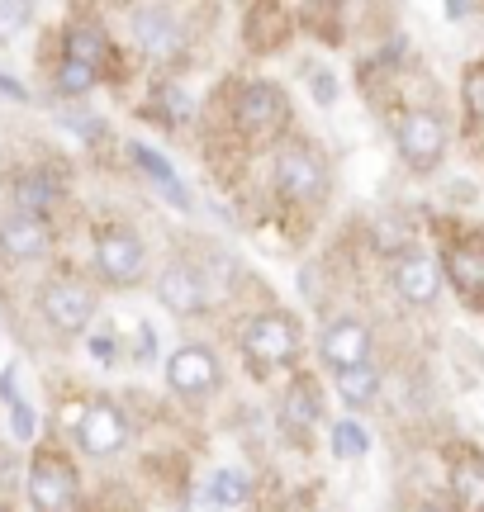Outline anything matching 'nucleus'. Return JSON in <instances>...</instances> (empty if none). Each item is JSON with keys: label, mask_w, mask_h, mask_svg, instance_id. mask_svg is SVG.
I'll use <instances>...</instances> for the list:
<instances>
[{"label": "nucleus", "mask_w": 484, "mask_h": 512, "mask_svg": "<svg viewBox=\"0 0 484 512\" xmlns=\"http://www.w3.org/2000/svg\"><path fill=\"white\" fill-rule=\"evenodd\" d=\"M242 356L257 370H276L290 366L299 356V328L290 313H257L247 328H242Z\"/></svg>", "instance_id": "nucleus-1"}, {"label": "nucleus", "mask_w": 484, "mask_h": 512, "mask_svg": "<svg viewBox=\"0 0 484 512\" xmlns=\"http://www.w3.org/2000/svg\"><path fill=\"white\" fill-rule=\"evenodd\" d=\"M276 185H280V195H290V200L318 204L328 195V166H323V157H318L314 147L285 143L276 152Z\"/></svg>", "instance_id": "nucleus-2"}, {"label": "nucleus", "mask_w": 484, "mask_h": 512, "mask_svg": "<svg viewBox=\"0 0 484 512\" xmlns=\"http://www.w3.org/2000/svg\"><path fill=\"white\" fill-rule=\"evenodd\" d=\"M95 266H100V275H105L110 285H138L143 271H148V252H143V242H138L133 228L110 223V228H100V238H95Z\"/></svg>", "instance_id": "nucleus-3"}, {"label": "nucleus", "mask_w": 484, "mask_h": 512, "mask_svg": "<svg viewBox=\"0 0 484 512\" xmlns=\"http://www.w3.org/2000/svg\"><path fill=\"white\" fill-rule=\"evenodd\" d=\"M38 304L48 313V323H53L57 332H67V337L86 332L95 318V294H91V285H81V280H48V285L38 290Z\"/></svg>", "instance_id": "nucleus-4"}, {"label": "nucleus", "mask_w": 484, "mask_h": 512, "mask_svg": "<svg viewBox=\"0 0 484 512\" xmlns=\"http://www.w3.org/2000/svg\"><path fill=\"white\" fill-rule=\"evenodd\" d=\"M394 143H399V157L413 166V171H432V166L442 162V152H447V128L442 119L428 110H413L399 119L394 128Z\"/></svg>", "instance_id": "nucleus-5"}, {"label": "nucleus", "mask_w": 484, "mask_h": 512, "mask_svg": "<svg viewBox=\"0 0 484 512\" xmlns=\"http://www.w3.org/2000/svg\"><path fill=\"white\" fill-rule=\"evenodd\" d=\"M167 384L181 399H205V394H214V389H219V361H214V351L200 347V342L176 347L167 361Z\"/></svg>", "instance_id": "nucleus-6"}, {"label": "nucleus", "mask_w": 484, "mask_h": 512, "mask_svg": "<svg viewBox=\"0 0 484 512\" xmlns=\"http://www.w3.org/2000/svg\"><path fill=\"white\" fill-rule=\"evenodd\" d=\"M285 95L271 86V81H252V86H242L238 95V128L247 138H276L280 128H285Z\"/></svg>", "instance_id": "nucleus-7"}, {"label": "nucleus", "mask_w": 484, "mask_h": 512, "mask_svg": "<svg viewBox=\"0 0 484 512\" xmlns=\"http://www.w3.org/2000/svg\"><path fill=\"white\" fill-rule=\"evenodd\" d=\"M318 356H323V366L342 375V370L352 366H366L371 361V328L366 323H356V318H333L323 337H318Z\"/></svg>", "instance_id": "nucleus-8"}, {"label": "nucleus", "mask_w": 484, "mask_h": 512, "mask_svg": "<svg viewBox=\"0 0 484 512\" xmlns=\"http://www.w3.org/2000/svg\"><path fill=\"white\" fill-rule=\"evenodd\" d=\"M81 451L86 456H119L124 451V441H129V418H124V408L110 399H100L86 408V422H81Z\"/></svg>", "instance_id": "nucleus-9"}, {"label": "nucleus", "mask_w": 484, "mask_h": 512, "mask_svg": "<svg viewBox=\"0 0 484 512\" xmlns=\"http://www.w3.org/2000/svg\"><path fill=\"white\" fill-rule=\"evenodd\" d=\"M133 34L143 43V53L152 62H176L181 48H186V34H181V24L171 19V10L162 5H133Z\"/></svg>", "instance_id": "nucleus-10"}, {"label": "nucleus", "mask_w": 484, "mask_h": 512, "mask_svg": "<svg viewBox=\"0 0 484 512\" xmlns=\"http://www.w3.org/2000/svg\"><path fill=\"white\" fill-rule=\"evenodd\" d=\"M157 299H162L171 313H205L209 304H214L200 266H190V261H171L167 271L157 275Z\"/></svg>", "instance_id": "nucleus-11"}, {"label": "nucleus", "mask_w": 484, "mask_h": 512, "mask_svg": "<svg viewBox=\"0 0 484 512\" xmlns=\"http://www.w3.org/2000/svg\"><path fill=\"white\" fill-rule=\"evenodd\" d=\"M76 498V470L57 456H38L29 470V503L38 512H62Z\"/></svg>", "instance_id": "nucleus-12"}, {"label": "nucleus", "mask_w": 484, "mask_h": 512, "mask_svg": "<svg viewBox=\"0 0 484 512\" xmlns=\"http://www.w3.org/2000/svg\"><path fill=\"white\" fill-rule=\"evenodd\" d=\"M394 290H399V299H409V304H432L437 290H442L437 261L423 252H404L394 261Z\"/></svg>", "instance_id": "nucleus-13"}, {"label": "nucleus", "mask_w": 484, "mask_h": 512, "mask_svg": "<svg viewBox=\"0 0 484 512\" xmlns=\"http://www.w3.org/2000/svg\"><path fill=\"white\" fill-rule=\"evenodd\" d=\"M0 252L10 261H34V256L48 252V223L43 219H29V214H10L0 219Z\"/></svg>", "instance_id": "nucleus-14"}, {"label": "nucleus", "mask_w": 484, "mask_h": 512, "mask_svg": "<svg viewBox=\"0 0 484 512\" xmlns=\"http://www.w3.org/2000/svg\"><path fill=\"white\" fill-rule=\"evenodd\" d=\"M67 62H81L91 72H105L110 67V38L100 24H72L67 29Z\"/></svg>", "instance_id": "nucleus-15"}, {"label": "nucleus", "mask_w": 484, "mask_h": 512, "mask_svg": "<svg viewBox=\"0 0 484 512\" xmlns=\"http://www.w3.org/2000/svg\"><path fill=\"white\" fill-rule=\"evenodd\" d=\"M280 413H285V427L290 432H309L318 418H323V403H318V389L309 380H295L285 389V403H280Z\"/></svg>", "instance_id": "nucleus-16"}, {"label": "nucleus", "mask_w": 484, "mask_h": 512, "mask_svg": "<svg viewBox=\"0 0 484 512\" xmlns=\"http://www.w3.org/2000/svg\"><path fill=\"white\" fill-rule=\"evenodd\" d=\"M451 489L461 512H484V460L480 456H461L451 465Z\"/></svg>", "instance_id": "nucleus-17"}, {"label": "nucleus", "mask_w": 484, "mask_h": 512, "mask_svg": "<svg viewBox=\"0 0 484 512\" xmlns=\"http://www.w3.org/2000/svg\"><path fill=\"white\" fill-rule=\"evenodd\" d=\"M129 147H133V162H138L152 176V185H157V190H162V195H167L176 209H190V195L181 190V176H176V171H171V166L162 162L152 147H143V143H129Z\"/></svg>", "instance_id": "nucleus-18"}, {"label": "nucleus", "mask_w": 484, "mask_h": 512, "mask_svg": "<svg viewBox=\"0 0 484 512\" xmlns=\"http://www.w3.org/2000/svg\"><path fill=\"white\" fill-rule=\"evenodd\" d=\"M337 394H342V403H352V408H366V403L380 394V370L366 361V366H352L337 375Z\"/></svg>", "instance_id": "nucleus-19"}, {"label": "nucleus", "mask_w": 484, "mask_h": 512, "mask_svg": "<svg viewBox=\"0 0 484 512\" xmlns=\"http://www.w3.org/2000/svg\"><path fill=\"white\" fill-rule=\"evenodd\" d=\"M53 200H57V185L48 181V176H24V181L15 185L19 214H29V219H43V214L53 209Z\"/></svg>", "instance_id": "nucleus-20"}, {"label": "nucleus", "mask_w": 484, "mask_h": 512, "mask_svg": "<svg viewBox=\"0 0 484 512\" xmlns=\"http://www.w3.org/2000/svg\"><path fill=\"white\" fill-rule=\"evenodd\" d=\"M152 100L167 110L171 124H186L190 114H195V100H190V91H186V86H176V81H157V86H152Z\"/></svg>", "instance_id": "nucleus-21"}, {"label": "nucleus", "mask_w": 484, "mask_h": 512, "mask_svg": "<svg viewBox=\"0 0 484 512\" xmlns=\"http://www.w3.org/2000/svg\"><path fill=\"white\" fill-rule=\"evenodd\" d=\"M447 271H451V280H456L466 294H484V261H480V256L451 252L447 256Z\"/></svg>", "instance_id": "nucleus-22"}, {"label": "nucleus", "mask_w": 484, "mask_h": 512, "mask_svg": "<svg viewBox=\"0 0 484 512\" xmlns=\"http://www.w3.org/2000/svg\"><path fill=\"white\" fill-rule=\"evenodd\" d=\"M333 451L337 456H347V460H356V456L371 451V437H366L352 418H342V422H333Z\"/></svg>", "instance_id": "nucleus-23"}, {"label": "nucleus", "mask_w": 484, "mask_h": 512, "mask_svg": "<svg viewBox=\"0 0 484 512\" xmlns=\"http://www.w3.org/2000/svg\"><path fill=\"white\" fill-rule=\"evenodd\" d=\"M209 494H214L219 508H238L242 498H247V475H242V470H219L214 484H209Z\"/></svg>", "instance_id": "nucleus-24"}, {"label": "nucleus", "mask_w": 484, "mask_h": 512, "mask_svg": "<svg viewBox=\"0 0 484 512\" xmlns=\"http://www.w3.org/2000/svg\"><path fill=\"white\" fill-rule=\"evenodd\" d=\"M100 81V72H91V67H81V62H67L62 57V67H57V91L62 95H86Z\"/></svg>", "instance_id": "nucleus-25"}, {"label": "nucleus", "mask_w": 484, "mask_h": 512, "mask_svg": "<svg viewBox=\"0 0 484 512\" xmlns=\"http://www.w3.org/2000/svg\"><path fill=\"white\" fill-rule=\"evenodd\" d=\"M461 91H466V110L475 114V119H484V67H470Z\"/></svg>", "instance_id": "nucleus-26"}, {"label": "nucleus", "mask_w": 484, "mask_h": 512, "mask_svg": "<svg viewBox=\"0 0 484 512\" xmlns=\"http://www.w3.org/2000/svg\"><path fill=\"white\" fill-rule=\"evenodd\" d=\"M10 422H15V437L19 441H29V437H34V418H29V408H24V403H10Z\"/></svg>", "instance_id": "nucleus-27"}, {"label": "nucleus", "mask_w": 484, "mask_h": 512, "mask_svg": "<svg viewBox=\"0 0 484 512\" xmlns=\"http://www.w3.org/2000/svg\"><path fill=\"white\" fill-rule=\"evenodd\" d=\"M314 91H318V100L328 105V100H333V76H328V72H318V76H314Z\"/></svg>", "instance_id": "nucleus-28"}, {"label": "nucleus", "mask_w": 484, "mask_h": 512, "mask_svg": "<svg viewBox=\"0 0 484 512\" xmlns=\"http://www.w3.org/2000/svg\"><path fill=\"white\" fill-rule=\"evenodd\" d=\"M0 91H5V95H15V100H19V95H24V91H19V86H15V81H5V76H0Z\"/></svg>", "instance_id": "nucleus-29"}, {"label": "nucleus", "mask_w": 484, "mask_h": 512, "mask_svg": "<svg viewBox=\"0 0 484 512\" xmlns=\"http://www.w3.org/2000/svg\"><path fill=\"white\" fill-rule=\"evenodd\" d=\"M423 512H437V508H423Z\"/></svg>", "instance_id": "nucleus-30"}]
</instances>
